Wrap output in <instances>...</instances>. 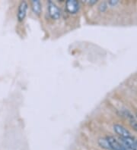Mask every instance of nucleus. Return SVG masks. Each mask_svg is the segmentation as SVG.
<instances>
[{"instance_id": "nucleus-10", "label": "nucleus", "mask_w": 137, "mask_h": 150, "mask_svg": "<svg viewBox=\"0 0 137 150\" xmlns=\"http://www.w3.org/2000/svg\"><path fill=\"white\" fill-rule=\"evenodd\" d=\"M117 4H118V2L117 1H110L109 2V5H116Z\"/></svg>"}, {"instance_id": "nucleus-8", "label": "nucleus", "mask_w": 137, "mask_h": 150, "mask_svg": "<svg viewBox=\"0 0 137 150\" xmlns=\"http://www.w3.org/2000/svg\"><path fill=\"white\" fill-rule=\"evenodd\" d=\"M106 9H107V4L105 2H103V3L101 4V5L99 6V10L101 12H104Z\"/></svg>"}, {"instance_id": "nucleus-3", "label": "nucleus", "mask_w": 137, "mask_h": 150, "mask_svg": "<svg viewBox=\"0 0 137 150\" xmlns=\"http://www.w3.org/2000/svg\"><path fill=\"white\" fill-rule=\"evenodd\" d=\"M66 9L67 11H68L69 14L75 15V14H76V13L79 11V2H77V1H74V0L67 1V2H66Z\"/></svg>"}, {"instance_id": "nucleus-7", "label": "nucleus", "mask_w": 137, "mask_h": 150, "mask_svg": "<svg viewBox=\"0 0 137 150\" xmlns=\"http://www.w3.org/2000/svg\"><path fill=\"white\" fill-rule=\"evenodd\" d=\"M98 143H99V145L102 147V148H104V149H111L109 143H108V141H107V138L100 139V140H98Z\"/></svg>"}, {"instance_id": "nucleus-6", "label": "nucleus", "mask_w": 137, "mask_h": 150, "mask_svg": "<svg viewBox=\"0 0 137 150\" xmlns=\"http://www.w3.org/2000/svg\"><path fill=\"white\" fill-rule=\"evenodd\" d=\"M31 8L34 14L39 15L41 12V3L40 1H32Z\"/></svg>"}, {"instance_id": "nucleus-1", "label": "nucleus", "mask_w": 137, "mask_h": 150, "mask_svg": "<svg viewBox=\"0 0 137 150\" xmlns=\"http://www.w3.org/2000/svg\"><path fill=\"white\" fill-rule=\"evenodd\" d=\"M47 10H48V14L51 19L59 20L61 17V15H62L61 10L54 2H50V1L48 2Z\"/></svg>"}, {"instance_id": "nucleus-4", "label": "nucleus", "mask_w": 137, "mask_h": 150, "mask_svg": "<svg viewBox=\"0 0 137 150\" xmlns=\"http://www.w3.org/2000/svg\"><path fill=\"white\" fill-rule=\"evenodd\" d=\"M114 130L115 133L120 137V138H126L130 137L131 134L130 132L128 130L125 128L123 126L120 124H114Z\"/></svg>"}, {"instance_id": "nucleus-2", "label": "nucleus", "mask_w": 137, "mask_h": 150, "mask_svg": "<svg viewBox=\"0 0 137 150\" xmlns=\"http://www.w3.org/2000/svg\"><path fill=\"white\" fill-rule=\"evenodd\" d=\"M28 5L27 2H22L18 5V9L17 11V18L18 21L22 22L24 20L27 15V11H28Z\"/></svg>"}, {"instance_id": "nucleus-9", "label": "nucleus", "mask_w": 137, "mask_h": 150, "mask_svg": "<svg viewBox=\"0 0 137 150\" xmlns=\"http://www.w3.org/2000/svg\"><path fill=\"white\" fill-rule=\"evenodd\" d=\"M130 125L135 130L137 131V121L136 120H130Z\"/></svg>"}, {"instance_id": "nucleus-5", "label": "nucleus", "mask_w": 137, "mask_h": 150, "mask_svg": "<svg viewBox=\"0 0 137 150\" xmlns=\"http://www.w3.org/2000/svg\"><path fill=\"white\" fill-rule=\"evenodd\" d=\"M107 140L109 143L110 147L111 150H124L125 147L120 141H118L113 137H107Z\"/></svg>"}]
</instances>
